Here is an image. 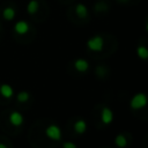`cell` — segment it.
I'll use <instances>...</instances> for the list:
<instances>
[{"instance_id": "ffe728a7", "label": "cell", "mask_w": 148, "mask_h": 148, "mask_svg": "<svg viewBox=\"0 0 148 148\" xmlns=\"http://www.w3.org/2000/svg\"><path fill=\"white\" fill-rule=\"evenodd\" d=\"M0 28H1V24H0Z\"/></svg>"}, {"instance_id": "52a82bcc", "label": "cell", "mask_w": 148, "mask_h": 148, "mask_svg": "<svg viewBox=\"0 0 148 148\" xmlns=\"http://www.w3.org/2000/svg\"><path fill=\"white\" fill-rule=\"evenodd\" d=\"M74 67H75V69L77 72L84 73V72H87L89 69V62L83 58H79V59H76L74 61Z\"/></svg>"}, {"instance_id": "5bb4252c", "label": "cell", "mask_w": 148, "mask_h": 148, "mask_svg": "<svg viewBox=\"0 0 148 148\" xmlns=\"http://www.w3.org/2000/svg\"><path fill=\"white\" fill-rule=\"evenodd\" d=\"M136 56L141 60H147L148 59V49L145 45H139L136 47Z\"/></svg>"}, {"instance_id": "6da1fadb", "label": "cell", "mask_w": 148, "mask_h": 148, "mask_svg": "<svg viewBox=\"0 0 148 148\" xmlns=\"http://www.w3.org/2000/svg\"><path fill=\"white\" fill-rule=\"evenodd\" d=\"M148 103V96L145 92H136L130 101V106L133 110H140Z\"/></svg>"}, {"instance_id": "ba28073f", "label": "cell", "mask_w": 148, "mask_h": 148, "mask_svg": "<svg viewBox=\"0 0 148 148\" xmlns=\"http://www.w3.org/2000/svg\"><path fill=\"white\" fill-rule=\"evenodd\" d=\"M0 95L3 97V98H12L13 95H14V89L10 84H7V83H3L0 86Z\"/></svg>"}, {"instance_id": "277c9868", "label": "cell", "mask_w": 148, "mask_h": 148, "mask_svg": "<svg viewBox=\"0 0 148 148\" xmlns=\"http://www.w3.org/2000/svg\"><path fill=\"white\" fill-rule=\"evenodd\" d=\"M113 111L111 108L109 106H103L102 108V111H101V121L104 124V125H110L112 121H113Z\"/></svg>"}, {"instance_id": "30bf717a", "label": "cell", "mask_w": 148, "mask_h": 148, "mask_svg": "<svg viewBox=\"0 0 148 148\" xmlns=\"http://www.w3.org/2000/svg\"><path fill=\"white\" fill-rule=\"evenodd\" d=\"M75 13L80 18H86L89 14V10L84 3H77L75 6Z\"/></svg>"}, {"instance_id": "5b68a950", "label": "cell", "mask_w": 148, "mask_h": 148, "mask_svg": "<svg viewBox=\"0 0 148 148\" xmlns=\"http://www.w3.org/2000/svg\"><path fill=\"white\" fill-rule=\"evenodd\" d=\"M8 120L10 123V125L15 126V127H20L23 123H24V117L21 112L18 111H12L9 113V117H8Z\"/></svg>"}, {"instance_id": "4fadbf2b", "label": "cell", "mask_w": 148, "mask_h": 148, "mask_svg": "<svg viewBox=\"0 0 148 148\" xmlns=\"http://www.w3.org/2000/svg\"><path fill=\"white\" fill-rule=\"evenodd\" d=\"M114 143L118 148H125L128 145V140L124 134H117L114 138Z\"/></svg>"}, {"instance_id": "9a60e30c", "label": "cell", "mask_w": 148, "mask_h": 148, "mask_svg": "<svg viewBox=\"0 0 148 148\" xmlns=\"http://www.w3.org/2000/svg\"><path fill=\"white\" fill-rule=\"evenodd\" d=\"M16 98H17L18 102L24 103V102H27V101L30 98V94H29L28 91H25V90H22V91H20V92L17 94Z\"/></svg>"}, {"instance_id": "ac0fdd59", "label": "cell", "mask_w": 148, "mask_h": 148, "mask_svg": "<svg viewBox=\"0 0 148 148\" xmlns=\"http://www.w3.org/2000/svg\"><path fill=\"white\" fill-rule=\"evenodd\" d=\"M118 1H119V2H127L128 0H118Z\"/></svg>"}, {"instance_id": "2e32d148", "label": "cell", "mask_w": 148, "mask_h": 148, "mask_svg": "<svg viewBox=\"0 0 148 148\" xmlns=\"http://www.w3.org/2000/svg\"><path fill=\"white\" fill-rule=\"evenodd\" d=\"M62 148H77V146L72 141H65L62 143Z\"/></svg>"}, {"instance_id": "e0dca14e", "label": "cell", "mask_w": 148, "mask_h": 148, "mask_svg": "<svg viewBox=\"0 0 148 148\" xmlns=\"http://www.w3.org/2000/svg\"><path fill=\"white\" fill-rule=\"evenodd\" d=\"M0 148H8V147H7V146H6L5 143H2V142H0Z\"/></svg>"}, {"instance_id": "7a4b0ae2", "label": "cell", "mask_w": 148, "mask_h": 148, "mask_svg": "<svg viewBox=\"0 0 148 148\" xmlns=\"http://www.w3.org/2000/svg\"><path fill=\"white\" fill-rule=\"evenodd\" d=\"M87 47L92 52H101L104 47V39L99 35H95L87 40Z\"/></svg>"}, {"instance_id": "9c48e42d", "label": "cell", "mask_w": 148, "mask_h": 148, "mask_svg": "<svg viewBox=\"0 0 148 148\" xmlns=\"http://www.w3.org/2000/svg\"><path fill=\"white\" fill-rule=\"evenodd\" d=\"M87 127H88V125H87V121H86L84 119H79V120H76L75 124H74V131H75V133H77V134H83V133H86Z\"/></svg>"}, {"instance_id": "8992f818", "label": "cell", "mask_w": 148, "mask_h": 148, "mask_svg": "<svg viewBox=\"0 0 148 148\" xmlns=\"http://www.w3.org/2000/svg\"><path fill=\"white\" fill-rule=\"evenodd\" d=\"M30 29V25L27 21H17L14 25V30L18 35H25Z\"/></svg>"}, {"instance_id": "3957f363", "label": "cell", "mask_w": 148, "mask_h": 148, "mask_svg": "<svg viewBox=\"0 0 148 148\" xmlns=\"http://www.w3.org/2000/svg\"><path fill=\"white\" fill-rule=\"evenodd\" d=\"M45 135L53 140V141H59L61 140V136H62V133H61V130L58 125L56 124H50L46 128H45Z\"/></svg>"}, {"instance_id": "d6986e66", "label": "cell", "mask_w": 148, "mask_h": 148, "mask_svg": "<svg viewBox=\"0 0 148 148\" xmlns=\"http://www.w3.org/2000/svg\"><path fill=\"white\" fill-rule=\"evenodd\" d=\"M146 30L148 31V22H147V24H146Z\"/></svg>"}, {"instance_id": "7c38bea8", "label": "cell", "mask_w": 148, "mask_h": 148, "mask_svg": "<svg viewBox=\"0 0 148 148\" xmlns=\"http://www.w3.org/2000/svg\"><path fill=\"white\" fill-rule=\"evenodd\" d=\"M38 9H39V2L37 0H30L28 2V5H27V12H28V14L34 15V14H36L38 12Z\"/></svg>"}, {"instance_id": "8fae6325", "label": "cell", "mask_w": 148, "mask_h": 148, "mask_svg": "<svg viewBox=\"0 0 148 148\" xmlns=\"http://www.w3.org/2000/svg\"><path fill=\"white\" fill-rule=\"evenodd\" d=\"M16 16V12L13 7H6L3 10H2V17L6 20V21H13Z\"/></svg>"}]
</instances>
